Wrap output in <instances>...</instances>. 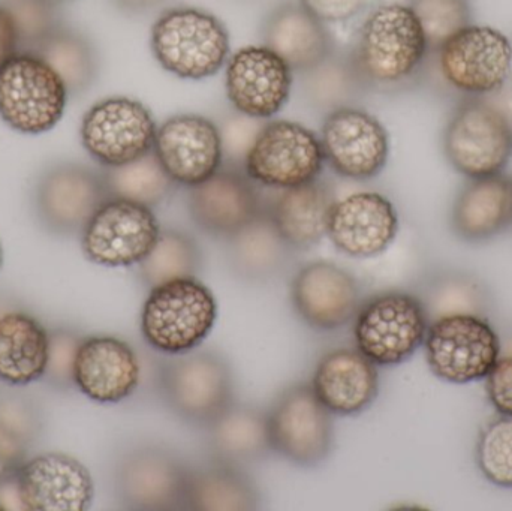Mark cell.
<instances>
[{"instance_id":"obj_1","label":"cell","mask_w":512,"mask_h":511,"mask_svg":"<svg viewBox=\"0 0 512 511\" xmlns=\"http://www.w3.org/2000/svg\"><path fill=\"white\" fill-rule=\"evenodd\" d=\"M349 53L367 90H388L421 71L430 47L411 6L385 3L367 15Z\"/></svg>"},{"instance_id":"obj_2","label":"cell","mask_w":512,"mask_h":511,"mask_svg":"<svg viewBox=\"0 0 512 511\" xmlns=\"http://www.w3.org/2000/svg\"><path fill=\"white\" fill-rule=\"evenodd\" d=\"M159 65L183 80L218 74L230 59V32L221 18L194 6H176L159 15L150 33Z\"/></svg>"},{"instance_id":"obj_3","label":"cell","mask_w":512,"mask_h":511,"mask_svg":"<svg viewBox=\"0 0 512 511\" xmlns=\"http://www.w3.org/2000/svg\"><path fill=\"white\" fill-rule=\"evenodd\" d=\"M218 305L209 287L197 278L177 279L150 290L141 333L149 347L165 356L197 350L212 333Z\"/></svg>"},{"instance_id":"obj_4","label":"cell","mask_w":512,"mask_h":511,"mask_svg":"<svg viewBox=\"0 0 512 511\" xmlns=\"http://www.w3.org/2000/svg\"><path fill=\"white\" fill-rule=\"evenodd\" d=\"M161 360L159 393L177 419L207 428L233 404V372L221 354L194 350Z\"/></svg>"},{"instance_id":"obj_5","label":"cell","mask_w":512,"mask_h":511,"mask_svg":"<svg viewBox=\"0 0 512 511\" xmlns=\"http://www.w3.org/2000/svg\"><path fill=\"white\" fill-rule=\"evenodd\" d=\"M68 96L62 78L38 54L18 51L0 65V119L20 134L51 131Z\"/></svg>"},{"instance_id":"obj_6","label":"cell","mask_w":512,"mask_h":511,"mask_svg":"<svg viewBox=\"0 0 512 511\" xmlns=\"http://www.w3.org/2000/svg\"><path fill=\"white\" fill-rule=\"evenodd\" d=\"M444 152L468 179L504 173L512 159V117L486 98H469L451 114Z\"/></svg>"},{"instance_id":"obj_7","label":"cell","mask_w":512,"mask_h":511,"mask_svg":"<svg viewBox=\"0 0 512 511\" xmlns=\"http://www.w3.org/2000/svg\"><path fill=\"white\" fill-rule=\"evenodd\" d=\"M426 309L403 291L376 294L361 303L354 318V338L376 366H396L411 359L426 339Z\"/></svg>"},{"instance_id":"obj_8","label":"cell","mask_w":512,"mask_h":511,"mask_svg":"<svg viewBox=\"0 0 512 511\" xmlns=\"http://www.w3.org/2000/svg\"><path fill=\"white\" fill-rule=\"evenodd\" d=\"M324 162L315 132L298 122L273 120L259 129L243 170L256 185L280 191L315 182Z\"/></svg>"},{"instance_id":"obj_9","label":"cell","mask_w":512,"mask_h":511,"mask_svg":"<svg viewBox=\"0 0 512 511\" xmlns=\"http://www.w3.org/2000/svg\"><path fill=\"white\" fill-rule=\"evenodd\" d=\"M435 53L444 80L469 98L496 95L510 81L512 42L495 27L469 24Z\"/></svg>"},{"instance_id":"obj_10","label":"cell","mask_w":512,"mask_h":511,"mask_svg":"<svg viewBox=\"0 0 512 511\" xmlns=\"http://www.w3.org/2000/svg\"><path fill=\"white\" fill-rule=\"evenodd\" d=\"M267 423L273 453L297 467H319L333 452V414L310 384L283 390L267 411Z\"/></svg>"},{"instance_id":"obj_11","label":"cell","mask_w":512,"mask_h":511,"mask_svg":"<svg viewBox=\"0 0 512 511\" xmlns=\"http://www.w3.org/2000/svg\"><path fill=\"white\" fill-rule=\"evenodd\" d=\"M427 365L445 383L484 380L501 357V341L493 327L477 315L439 318L427 329Z\"/></svg>"},{"instance_id":"obj_12","label":"cell","mask_w":512,"mask_h":511,"mask_svg":"<svg viewBox=\"0 0 512 511\" xmlns=\"http://www.w3.org/2000/svg\"><path fill=\"white\" fill-rule=\"evenodd\" d=\"M156 125L152 111L129 96H110L87 110L81 120L84 150L105 168L120 167L152 152Z\"/></svg>"},{"instance_id":"obj_13","label":"cell","mask_w":512,"mask_h":511,"mask_svg":"<svg viewBox=\"0 0 512 511\" xmlns=\"http://www.w3.org/2000/svg\"><path fill=\"white\" fill-rule=\"evenodd\" d=\"M161 230L150 207L108 198L81 231V249L98 266H138L158 242Z\"/></svg>"},{"instance_id":"obj_14","label":"cell","mask_w":512,"mask_h":511,"mask_svg":"<svg viewBox=\"0 0 512 511\" xmlns=\"http://www.w3.org/2000/svg\"><path fill=\"white\" fill-rule=\"evenodd\" d=\"M319 140L331 170L358 182L379 176L390 156L387 129L363 108L345 107L327 114Z\"/></svg>"},{"instance_id":"obj_15","label":"cell","mask_w":512,"mask_h":511,"mask_svg":"<svg viewBox=\"0 0 512 511\" xmlns=\"http://www.w3.org/2000/svg\"><path fill=\"white\" fill-rule=\"evenodd\" d=\"M153 153L176 185L194 188L224 165L221 128L198 114H176L158 126Z\"/></svg>"},{"instance_id":"obj_16","label":"cell","mask_w":512,"mask_h":511,"mask_svg":"<svg viewBox=\"0 0 512 511\" xmlns=\"http://www.w3.org/2000/svg\"><path fill=\"white\" fill-rule=\"evenodd\" d=\"M294 71L265 45L240 48L227 62L225 89L237 113L251 119L276 116L291 96Z\"/></svg>"},{"instance_id":"obj_17","label":"cell","mask_w":512,"mask_h":511,"mask_svg":"<svg viewBox=\"0 0 512 511\" xmlns=\"http://www.w3.org/2000/svg\"><path fill=\"white\" fill-rule=\"evenodd\" d=\"M292 308L310 329L334 332L354 321L361 306L357 279L330 261L301 267L291 281Z\"/></svg>"},{"instance_id":"obj_18","label":"cell","mask_w":512,"mask_h":511,"mask_svg":"<svg viewBox=\"0 0 512 511\" xmlns=\"http://www.w3.org/2000/svg\"><path fill=\"white\" fill-rule=\"evenodd\" d=\"M189 468L162 447L132 450L116 471V492L129 510H183Z\"/></svg>"},{"instance_id":"obj_19","label":"cell","mask_w":512,"mask_h":511,"mask_svg":"<svg viewBox=\"0 0 512 511\" xmlns=\"http://www.w3.org/2000/svg\"><path fill=\"white\" fill-rule=\"evenodd\" d=\"M110 197L104 174L78 164L48 170L36 186V212L47 230L81 233Z\"/></svg>"},{"instance_id":"obj_20","label":"cell","mask_w":512,"mask_h":511,"mask_svg":"<svg viewBox=\"0 0 512 511\" xmlns=\"http://www.w3.org/2000/svg\"><path fill=\"white\" fill-rule=\"evenodd\" d=\"M189 215L203 233L227 240L265 210L254 180L243 167L222 165L210 179L189 191Z\"/></svg>"},{"instance_id":"obj_21","label":"cell","mask_w":512,"mask_h":511,"mask_svg":"<svg viewBox=\"0 0 512 511\" xmlns=\"http://www.w3.org/2000/svg\"><path fill=\"white\" fill-rule=\"evenodd\" d=\"M12 483L21 507L29 511H86L95 497L92 474L63 453L27 459Z\"/></svg>"},{"instance_id":"obj_22","label":"cell","mask_w":512,"mask_h":511,"mask_svg":"<svg viewBox=\"0 0 512 511\" xmlns=\"http://www.w3.org/2000/svg\"><path fill=\"white\" fill-rule=\"evenodd\" d=\"M399 234L396 207L379 192H355L336 200L328 216L327 237L351 258L384 254Z\"/></svg>"},{"instance_id":"obj_23","label":"cell","mask_w":512,"mask_h":511,"mask_svg":"<svg viewBox=\"0 0 512 511\" xmlns=\"http://www.w3.org/2000/svg\"><path fill=\"white\" fill-rule=\"evenodd\" d=\"M74 386L90 401L119 404L140 383V362L131 345L114 336L81 339L72 369Z\"/></svg>"},{"instance_id":"obj_24","label":"cell","mask_w":512,"mask_h":511,"mask_svg":"<svg viewBox=\"0 0 512 511\" xmlns=\"http://www.w3.org/2000/svg\"><path fill=\"white\" fill-rule=\"evenodd\" d=\"M310 386L334 416H358L378 398V366L357 348H339L319 360Z\"/></svg>"},{"instance_id":"obj_25","label":"cell","mask_w":512,"mask_h":511,"mask_svg":"<svg viewBox=\"0 0 512 511\" xmlns=\"http://www.w3.org/2000/svg\"><path fill=\"white\" fill-rule=\"evenodd\" d=\"M262 45L276 53L294 72H306L334 50L327 23L301 2H285L265 17Z\"/></svg>"},{"instance_id":"obj_26","label":"cell","mask_w":512,"mask_h":511,"mask_svg":"<svg viewBox=\"0 0 512 511\" xmlns=\"http://www.w3.org/2000/svg\"><path fill=\"white\" fill-rule=\"evenodd\" d=\"M336 203L333 186L315 180L295 188L280 189L265 204V212L280 236L295 251H307L327 236L328 216Z\"/></svg>"},{"instance_id":"obj_27","label":"cell","mask_w":512,"mask_h":511,"mask_svg":"<svg viewBox=\"0 0 512 511\" xmlns=\"http://www.w3.org/2000/svg\"><path fill=\"white\" fill-rule=\"evenodd\" d=\"M454 233L466 242H484L512 225V177L471 179L453 207Z\"/></svg>"},{"instance_id":"obj_28","label":"cell","mask_w":512,"mask_h":511,"mask_svg":"<svg viewBox=\"0 0 512 511\" xmlns=\"http://www.w3.org/2000/svg\"><path fill=\"white\" fill-rule=\"evenodd\" d=\"M295 249L280 236L267 212L227 239V261L236 278L267 284L291 266Z\"/></svg>"},{"instance_id":"obj_29","label":"cell","mask_w":512,"mask_h":511,"mask_svg":"<svg viewBox=\"0 0 512 511\" xmlns=\"http://www.w3.org/2000/svg\"><path fill=\"white\" fill-rule=\"evenodd\" d=\"M207 447L215 461L236 467L259 464L273 453L267 411L233 402L207 428Z\"/></svg>"},{"instance_id":"obj_30","label":"cell","mask_w":512,"mask_h":511,"mask_svg":"<svg viewBox=\"0 0 512 511\" xmlns=\"http://www.w3.org/2000/svg\"><path fill=\"white\" fill-rule=\"evenodd\" d=\"M50 359V335L24 312L0 317V381L29 386L45 377Z\"/></svg>"},{"instance_id":"obj_31","label":"cell","mask_w":512,"mask_h":511,"mask_svg":"<svg viewBox=\"0 0 512 511\" xmlns=\"http://www.w3.org/2000/svg\"><path fill=\"white\" fill-rule=\"evenodd\" d=\"M261 504L258 486L242 467L212 459L189 468L183 510L249 511Z\"/></svg>"},{"instance_id":"obj_32","label":"cell","mask_w":512,"mask_h":511,"mask_svg":"<svg viewBox=\"0 0 512 511\" xmlns=\"http://www.w3.org/2000/svg\"><path fill=\"white\" fill-rule=\"evenodd\" d=\"M301 74L307 104L325 116L340 108L357 107L358 99L367 90L349 51L334 50L327 59Z\"/></svg>"},{"instance_id":"obj_33","label":"cell","mask_w":512,"mask_h":511,"mask_svg":"<svg viewBox=\"0 0 512 511\" xmlns=\"http://www.w3.org/2000/svg\"><path fill=\"white\" fill-rule=\"evenodd\" d=\"M32 53L62 78L69 95L89 89L98 74V57L89 39L66 27H57Z\"/></svg>"},{"instance_id":"obj_34","label":"cell","mask_w":512,"mask_h":511,"mask_svg":"<svg viewBox=\"0 0 512 511\" xmlns=\"http://www.w3.org/2000/svg\"><path fill=\"white\" fill-rule=\"evenodd\" d=\"M203 254L194 237L179 230H161L150 254L138 264V275L149 290L177 279L197 278Z\"/></svg>"},{"instance_id":"obj_35","label":"cell","mask_w":512,"mask_h":511,"mask_svg":"<svg viewBox=\"0 0 512 511\" xmlns=\"http://www.w3.org/2000/svg\"><path fill=\"white\" fill-rule=\"evenodd\" d=\"M102 174L111 198H122L150 209L164 203L177 186L165 173L153 150L137 161L105 168Z\"/></svg>"},{"instance_id":"obj_36","label":"cell","mask_w":512,"mask_h":511,"mask_svg":"<svg viewBox=\"0 0 512 511\" xmlns=\"http://www.w3.org/2000/svg\"><path fill=\"white\" fill-rule=\"evenodd\" d=\"M39 431L33 407L21 399L0 404V483L12 482Z\"/></svg>"},{"instance_id":"obj_37","label":"cell","mask_w":512,"mask_h":511,"mask_svg":"<svg viewBox=\"0 0 512 511\" xmlns=\"http://www.w3.org/2000/svg\"><path fill=\"white\" fill-rule=\"evenodd\" d=\"M409 6L426 33L430 53H435L454 33L472 24L469 0H411Z\"/></svg>"},{"instance_id":"obj_38","label":"cell","mask_w":512,"mask_h":511,"mask_svg":"<svg viewBox=\"0 0 512 511\" xmlns=\"http://www.w3.org/2000/svg\"><path fill=\"white\" fill-rule=\"evenodd\" d=\"M481 473L499 488L512 489V417L490 423L477 446Z\"/></svg>"},{"instance_id":"obj_39","label":"cell","mask_w":512,"mask_h":511,"mask_svg":"<svg viewBox=\"0 0 512 511\" xmlns=\"http://www.w3.org/2000/svg\"><path fill=\"white\" fill-rule=\"evenodd\" d=\"M6 9L18 38V51L32 53L57 27V6L48 0H0Z\"/></svg>"},{"instance_id":"obj_40","label":"cell","mask_w":512,"mask_h":511,"mask_svg":"<svg viewBox=\"0 0 512 511\" xmlns=\"http://www.w3.org/2000/svg\"><path fill=\"white\" fill-rule=\"evenodd\" d=\"M81 339L69 332H56L50 335V359L45 377L57 387L74 386L72 369L75 353Z\"/></svg>"},{"instance_id":"obj_41","label":"cell","mask_w":512,"mask_h":511,"mask_svg":"<svg viewBox=\"0 0 512 511\" xmlns=\"http://www.w3.org/2000/svg\"><path fill=\"white\" fill-rule=\"evenodd\" d=\"M262 125L264 123L261 120L251 119V117L239 113V116L228 120L227 125L221 128L224 156L225 153H230L233 150L234 159L231 165H236V156H240L242 164L245 162L246 155H248Z\"/></svg>"},{"instance_id":"obj_42","label":"cell","mask_w":512,"mask_h":511,"mask_svg":"<svg viewBox=\"0 0 512 511\" xmlns=\"http://www.w3.org/2000/svg\"><path fill=\"white\" fill-rule=\"evenodd\" d=\"M489 401L501 416L512 417V356L499 357L486 377Z\"/></svg>"},{"instance_id":"obj_43","label":"cell","mask_w":512,"mask_h":511,"mask_svg":"<svg viewBox=\"0 0 512 511\" xmlns=\"http://www.w3.org/2000/svg\"><path fill=\"white\" fill-rule=\"evenodd\" d=\"M325 23H343L363 11L369 0H298Z\"/></svg>"},{"instance_id":"obj_44","label":"cell","mask_w":512,"mask_h":511,"mask_svg":"<svg viewBox=\"0 0 512 511\" xmlns=\"http://www.w3.org/2000/svg\"><path fill=\"white\" fill-rule=\"evenodd\" d=\"M15 53H18L17 32L8 12L0 5V65Z\"/></svg>"},{"instance_id":"obj_45","label":"cell","mask_w":512,"mask_h":511,"mask_svg":"<svg viewBox=\"0 0 512 511\" xmlns=\"http://www.w3.org/2000/svg\"><path fill=\"white\" fill-rule=\"evenodd\" d=\"M167 2L168 0H113L120 11L131 15L144 14Z\"/></svg>"},{"instance_id":"obj_46","label":"cell","mask_w":512,"mask_h":511,"mask_svg":"<svg viewBox=\"0 0 512 511\" xmlns=\"http://www.w3.org/2000/svg\"><path fill=\"white\" fill-rule=\"evenodd\" d=\"M48 2L53 3V5L59 6L63 5V3L74 2V0H48Z\"/></svg>"},{"instance_id":"obj_47","label":"cell","mask_w":512,"mask_h":511,"mask_svg":"<svg viewBox=\"0 0 512 511\" xmlns=\"http://www.w3.org/2000/svg\"><path fill=\"white\" fill-rule=\"evenodd\" d=\"M2 263H3V252H2V245H0V269H2Z\"/></svg>"},{"instance_id":"obj_48","label":"cell","mask_w":512,"mask_h":511,"mask_svg":"<svg viewBox=\"0 0 512 511\" xmlns=\"http://www.w3.org/2000/svg\"><path fill=\"white\" fill-rule=\"evenodd\" d=\"M0 510H5V509H3V504L2 503H0Z\"/></svg>"}]
</instances>
